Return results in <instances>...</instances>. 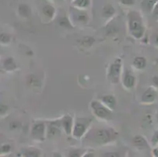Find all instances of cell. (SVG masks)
I'll list each match as a JSON object with an SVG mask.
<instances>
[{"label":"cell","instance_id":"obj_1","mask_svg":"<svg viewBox=\"0 0 158 157\" xmlns=\"http://www.w3.org/2000/svg\"><path fill=\"white\" fill-rule=\"evenodd\" d=\"M119 132L114 127L106 124H94L90 126L82 142L86 146H106L116 142Z\"/></svg>","mask_w":158,"mask_h":157},{"label":"cell","instance_id":"obj_2","mask_svg":"<svg viewBox=\"0 0 158 157\" xmlns=\"http://www.w3.org/2000/svg\"><path fill=\"white\" fill-rule=\"evenodd\" d=\"M126 17L129 35L135 39H142L146 35V31L142 14L139 11L131 10L127 12Z\"/></svg>","mask_w":158,"mask_h":157},{"label":"cell","instance_id":"obj_3","mask_svg":"<svg viewBox=\"0 0 158 157\" xmlns=\"http://www.w3.org/2000/svg\"><path fill=\"white\" fill-rule=\"evenodd\" d=\"M94 123V119L88 116H77L74 117L72 136L77 140H82Z\"/></svg>","mask_w":158,"mask_h":157},{"label":"cell","instance_id":"obj_4","mask_svg":"<svg viewBox=\"0 0 158 157\" xmlns=\"http://www.w3.org/2000/svg\"><path fill=\"white\" fill-rule=\"evenodd\" d=\"M90 109L93 116L102 122H110L113 119V111L103 105L98 99H94L90 102Z\"/></svg>","mask_w":158,"mask_h":157},{"label":"cell","instance_id":"obj_5","mask_svg":"<svg viewBox=\"0 0 158 157\" xmlns=\"http://www.w3.org/2000/svg\"><path fill=\"white\" fill-rule=\"evenodd\" d=\"M123 70V62L120 57H116L111 61L107 68L106 77L110 83L117 85L120 83L122 72Z\"/></svg>","mask_w":158,"mask_h":157},{"label":"cell","instance_id":"obj_6","mask_svg":"<svg viewBox=\"0 0 158 157\" xmlns=\"http://www.w3.org/2000/svg\"><path fill=\"white\" fill-rule=\"evenodd\" d=\"M69 17L75 27L87 25L90 21V14L87 10H81L73 6L69 9Z\"/></svg>","mask_w":158,"mask_h":157},{"label":"cell","instance_id":"obj_7","mask_svg":"<svg viewBox=\"0 0 158 157\" xmlns=\"http://www.w3.org/2000/svg\"><path fill=\"white\" fill-rule=\"evenodd\" d=\"M30 135L33 141L43 142L46 140V121L35 120L31 124Z\"/></svg>","mask_w":158,"mask_h":157},{"label":"cell","instance_id":"obj_8","mask_svg":"<svg viewBox=\"0 0 158 157\" xmlns=\"http://www.w3.org/2000/svg\"><path fill=\"white\" fill-rule=\"evenodd\" d=\"M60 118L46 121V139H54L62 133Z\"/></svg>","mask_w":158,"mask_h":157},{"label":"cell","instance_id":"obj_9","mask_svg":"<svg viewBox=\"0 0 158 157\" xmlns=\"http://www.w3.org/2000/svg\"><path fill=\"white\" fill-rule=\"evenodd\" d=\"M120 83L123 88L127 90H131L135 87L137 79L132 70L130 68L123 69L120 78Z\"/></svg>","mask_w":158,"mask_h":157},{"label":"cell","instance_id":"obj_10","mask_svg":"<svg viewBox=\"0 0 158 157\" xmlns=\"http://www.w3.org/2000/svg\"><path fill=\"white\" fill-rule=\"evenodd\" d=\"M157 91L156 89L153 86H149L146 90L143 93L142 96H141V104L143 105H152L154 103L157 97Z\"/></svg>","mask_w":158,"mask_h":157},{"label":"cell","instance_id":"obj_11","mask_svg":"<svg viewBox=\"0 0 158 157\" xmlns=\"http://www.w3.org/2000/svg\"><path fill=\"white\" fill-rule=\"evenodd\" d=\"M60 122L63 133L68 136L72 135L74 124V117L71 114H64L60 117Z\"/></svg>","mask_w":158,"mask_h":157},{"label":"cell","instance_id":"obj_12","mask_svg":"<svg viewBox=\"0 0 158 157\" xmlns=\"http://www.w3.org/2000/svg\"><path fill=\"white\" fill-rule=\"evenodd\" d=\"M21 157H43V151L35 146L24 147L20 151Z\"/></svg>","mask_w":158,"mask_h":157},{"label":"cell","instance_id":"obj_13","mask_svg":"<svg viewBox=\"0 0 158 157\" xmlns=\"http://www.w3.org/2000/svg\"><path fill=\"white\" fill-rule=\"evenodd\" d=\"M132 145L139 150H146L150 148V144L143 135H135L131 140Z\"/></svg>","mask_w":158,"mask_h":157},{"label":"cell","instance_id":"obj_14","mask_svg":"<svg viewBox=\"0 0 158 157\" xmlns=\"http://www.w3.org/2000/svg\"><path fill=\"white\" fill-rule=\"evenodd\" d=\"M98 100L112 111H114L117 105V101L113 94H103Z\"/></svg>","mask_w":158,"mask_h":157},{"label":"cell","instance_id":"obj_15","mask_svg":"<svg viewBox=\"0 0 158 157\" xmlns=\"http://www.w3.org/2000/svg\"><path fill=\"white\" fill-rule=\"evenodd\" d=\"M116 10L115 7L112 4L108 3L106 4L102 9L101 15L103 18L106 20H111L116 15Z\"/></svg>","mask_w":158,"mask_h":157},{"label":"cell","instance_id":"obj_16","mask_svg":"<svg viewBox=\"0 0 158 157\" xmlns=\"http://www.w3.org/2000/svg\"><path fill=\"white\" fill-rule=\"evenodd\" d=\"M42 14L48 21H52L56 17L57 10H56V8L52 4L47 3L43 6Z\"/></svg>","mask_w":158,"mask_h":157},{"label":"cell","instance_id":"obj_17","mask_svg":"<svg viewBox=\"0 0 158 157\" xmlns=\"http://www.w3.org/2000/svg\"><path fill=\"white\" fill-rule=\"evenodd\" d=\"M132 67L136 70H144L147 66V60L143 56H136L132 60Z\"/></svg>","mask_w":158,"mask_h":157},{"label":"cell","instance_id":"obj_18","mask_svg":"<svg viewBox=\"0 0 158 157\" xmlns=\"http://www.w3.org/2000/svg\"><path fill=\"white\" fill-rule=\"evenodd\" d=\"M18 13L22 18H28L31 14V9L30 6L24 2H21L18 5Z\"/></svg>","mask_w":158,"mask_h":157},{"label":"cell","instance_id":"obj_19","mask_svg":"<svg viewBox=\"0 0 158 157\" xmlns=\"http://www.w3.org/2000/svg\"><path fill=\"white\" fill-rule=\"evenodd\" d=\"M57 24L61 28L64 29H73L75 28L72 21H70L69 15H61L57 19Z\"/></svg>","mask_w":158,"mask_h":157},{"label":"cell","instance_id":"obj_20","mask_svg":"<svg viewBox=\"0 0 158 157\" xmlns=\"http://www.w3.org/2000/svg\"><path fill=\"white\" fill-rule=\"evenodd\" d=\"M105 29H106V35H116V33L118 32L119 26L116 24V19L114 17L106 24Z\"/></svg>","mask_w":158,"mask_h":157},{"label":"cell","instance_id":"obj_21","mask_svg":"<svg viewBox=\"0 0 158 157\" xmlns=\"http://www.w3.org/2000/svg\"><path fill=\"white\" fill-rule=\"evenodd\" d=\"M158 0H142L141 2V8L145 12L151 14L153 7L155 6Z\"/></svg>","mask_w":158,"mask_h":157},{"label":"cell","instance_id":"obj_22","mask_svg":"<svg viewBox=\"0 0 158 157\" xmlns=\"http://www.w3.org/2000/svg\"><path fill=\"white\" fill-rule=\"evenodd\" d=\"M2 66L5 68V70L8 72L14 71L18 68L17 63L13 57H6V58L4 59L3 62H2Z\"/></svg>","mask_w":158,"mask_h":157},{"label":"cell","instance_id":"obj_23","mask_svg":"<svg viewBox=\"0 0 158 157\" xmlns=\"http://www.w3.org/2000/svg\"><path fill=\"white\" fill-rule=\"evenodd\" d=\"M26 83L30 87H39L41 85L40 78L35 74H29L26 78Z\"/></svg>","mask_w":158,"mask_h":157},{"label":"cell","instance_id":"obj_24","mask_svg":"<svg viewBox=\"0 0 158 157\" xmlns=\"http://www.w3.org/2000/svg\"><path fill=\"white\" fill-rule=\"evenodd\" d=\"M87 150L84 148H72L67 151L65 157H82Z\"/></svg>","mask_w":158,"mask_h":157},{"label":"cell","instance_id":"obj_25","mask_svg":"<svg viewBox=\"0 0 158 157\" xmlns=\"http://www.w3.org/2000/svg\"><path fill=\"white\" fill-rule=\"evenodd\" d=\"M72 6L81 10H87L91 6V0H74Z\"/></svg>","mask_w":158,"mask_h":157},{"label":"cell","instance_id":"obj_26","mask_svg":"<svg viewBox=\"0 0 158 157\" xmlns=\"http://www.w3.org/2000/svg\"><path fill=\"white\" fill-rule=\"evenodd\" d=\"M80 45L84 48H90L95 43V39L90 35H86L84 36L79 41Z\"/></svg>","mask_w":158,"mask_h":157},{"label":"cell","instance_id":"obj_27","mask_svg":"<svg viewBox=\"0 0 158 157\" xmlns=\"http://www.w3.org/2000/svg\"><path fill=\"white\" fill-rule=\"evenodd\" d=\"M12 151V145L9 143L0 145V155H8Z\"/></svg>","mask_w":158,"mask_h":157},{"label":"cell","instance_id":"obj_28","mask_svg":"<svg viewBox=\"0 0 158 157\" xmlns=\"http://www.w3.org/2000/svg\"><path fill=\"white\" fill-rule=\"evenodd\" d=\"M149 42L152 43V45L158 48V27L153 30V33L150 35Z\"/></svg>","mask_w":158,"mask_h":157},{"label":"cell","instance_id":"obj_29","mask_svg":"<svg viewBox=\"0 0 158 157\" xmlns=\"http://www.w3.org/2000/svg\"><path fill=\"white\" fill-rule=\"evenodd\" d=\"M11 40H12V36L8 33L2 32L0 34V43L6 45L10 43Z\"/></svg>","mask_w":158,"mask_h":157},{"label":"cell","instance_id":"obj_30","mask_svg":"<svg viewBox=\"0 0 158 157\" xmlns=\"http://www.w3.org/2000/svg\"><path fill=\"white\" fill-rule=\"evenodd\" d=\"M102 157H122L121 153L117 151H108L103 152Z\"/></svg>","mask_w":158,"mask_h":157},{"label":"cell","instance_id":"obj_31","mask_svg":"<svg viewBox=\"0 0 158 157\" xmlns=\"http://www.w3.org/2000/svg\"><path fill=\"white\" fill-rule=\"evenodd\" d=\"M150 145L153 147L158 145V129L153 132L152 135L151 140H150Z\"/></svg>","mask_w":158,"mask_h":157},{"label":"cell","instance_id":"obj_32","mask_svg":"<svg viewBox=\"0 0 158 157\" xmlns=\"http://www.w3.org/2000/svg\"><path fill=\"white\" fill-rule=\"evenodd\" d=\"M135 1L136 0H119V2L124 6H132L135 4Z\"/></svg>","mask_w":158,"mask_h":157},{"label":"cell","instance_id":"obj_33","mask_svg":"<svg viewBox=\"0 0 158 157\" xmlns=\"http://www.w3.org/2000/svg\"><path fill=\"white\" fill-rule=\"evenodd\" d=\"M8 106L4 104H0V116L2 115H5L7 112H8Z\"/></svg>","mask_w":158,"mask_h":157},{"label":"cell","instance_id":"obj_34","mask_svg":"<svg viewBox=\"0 0 158 157\" xmlns=\"http://www.w3.org/2000/svg\"><path fill=\"white\" fill-rule=\"evenodd\" d=\"M82 157H96V154L91 149H87L85 153L82 155Z\"/></svg>","mask_w":158,"mask_h":157},{"label":"cell","instance_id":"obj_35","mask_svg":"<svg viewBox=\"0 0 158 157\" xmlns=\"http://www.w3.org/2000/svg\"><path fill=\"white\" fill-rule=\"evenodd\" d=\"M21 126V123L18 122V121H14V122H11L10 124V130H16L18 129Z\"/></svg>","mask_w":158,"mask_h":157},{"label":"cell","instance_id":"obj_36","mask_svg":"<svg viewBox=\"0 0 158 157\" xmlns=\"http://www.w3.org/2000/svg\"><path fill=\"white\" fill-rule=\"evenodd\" d=\"M152 86L156 89L158 88V76H154L152 78Z\"/></svg>","mask_w":158,"mask_h":157},{"label":"cell","instance_id":"obj_37","mask_svg":"<svg viewBox=\"0 0 158 157\" xmlns=\"http://www.w3.org/2000/svg\"><path fill=\"white\" fill-rule=\"evenodd\" d=\"M151 14L153 15V17H158V2H156V5H155V6L153 7Z\"/></svg>","mask_w":158,"mask_h":157},{"label":"cell","instance_id":"obj_38","mask_svg":"<svg viewBox=\"0 0 158 157\" xmlns=\"http://www.w3.org/2000/svg\"><path fill=\"white\" fill-rule=\"evenodd\" d=\"M151 153L153 157H158V145L153 147L151 150Z\"/></svg>","mask_w":158,"mask_h":157},{"label":"cell","instance_id":"obj_39","mask_svg":"<svg viewBox=\"0 0 158 157\" xmlns=\"http://www.w3.org/2000/svg\"><path fill=\"white\" fill-rule=\"evenodd\" d=\"M51 157H64L61 153L58 152H54Z\"/></svg>","mask_w":158,"mask_h":157},{"label":"cell","instance_id":"obj_40","mask_svg":"<svg viewBox=\"0 0 158 157\" xmlns=\"http://www.w3.org/2000/svg\"><path fill=\"white\" fill-rule=\"evenodd\" d=\"M66 1H67V2H73V1H74V0H66Z\"/></svg>","mask_w":158,"mask_h":157},{"label":"cell","instance_id":"obj_41","mask_svg":"<svg viewBox=\"0 0 158 157\" xmlns=\"http://www.w3.org/2000/svg\"><path fill=\"white\" fill-rule=\"evenodd\" d=\"M0 157H7V155H0Z\"/></svg>","mask_w":158,"mask_h":157}]
</instances>
